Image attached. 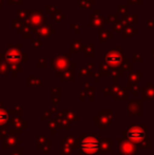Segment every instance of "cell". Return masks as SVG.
Masks as SVG:
<instances>
[{
    "instance_id": "6da1fadb",
    "label": "cell",
    "mask_w": 154,
    "mask_h": 155,
    "mask_svg": "<svg viewBox=\"0 0 154 155\" xmlns=\"http://www.w3.org/2000/svg\"><path fill=\"white\" fill-rule=\"evenodd\" d=\"M21 45L19 43H8V48L4 49L3 58L6 62L10 64L11 69H18L20 70V61L27 60V53L21 52Z\"/></svg>"
},
{
    "instance_id": "7a4b0ae2",
    "label": "cell",
    "mask_w": 154,
    "mask_h": 155,
    "mask_svg": "<svg viewBox=\"0 0 154 155\" xmlns=\"http://www.w3.org/2000/svg\"><path fill=\"white\" fill-rule=\"evenodd\" d=\"M105 60L108 64H110L111 67H117L121 62L123 61V49L121 48H117V49H112L110 51H108L105 54Z\"/></svg>"
},
{
    "instance_id": "3957f363",
    "label": "cell",
    "mask_w": 154,
    "mask_h": 155,
    "mask_svg": "<svg viewBox=\"0 0 154 155\" xmlns=\"http://www.w3.org/2000/svg\"><path fill=\"white\" fill-rule=\"evenodd\" d=\"M27 23L38 29L39 27L45 25V16L41 12V10H30Z\"/></svg>"
},
{
    "instance_id": "277c9868",
    "label": "cell",
    "mask_w": 154,
    "mask_h": 155,
    "mask_svg": "<svg viewBox=\"0 0 154 155\" xmlns=\"http://www.w3.org/2000/svg\"><path fill=\"white\" fill-rule=\"evenodd\" d=\"M70 60V54L69 53H59L53 59V69H64L69 64Z\"/></svg>"
},
{
    "instance_id": "5b68a950",
    "label": "cell",
    "mask_w": 154,
    "mask_h": 155,
    "mask_svg": "<svg viewBox=\"0 0 154 155\" xmlns=\"http://www.w3.org/2000/svg\"><path fill=\"white\" fill-rule=\"evenodd\" d=\"M128 137H129L131 140L136 141V143H139L143 139L146 137V132H145L144 129H142L140 127H133L129 130L128 132Z\"/></svg>"
},
{
    "instance_id": "8992f818",
    "label": "cell",
    "mask_w": 154,
    "mask_h": 155,
    "mask_svg": "<svg viewBox=\"0 0 154 155\" xmlns=\"http://www.w3.org/2000/svg\"><path fill=\"white\" fill-rule=\"evenodd\" d=\"M90 25L93 28H97V29H103V25H105V17L103 15L99 14V11L94 10V14H90Z\"/></svg>"
},
{
    "instance_id": "52a82bcc",
    "label": "cell",
    "mask_w": 154,
    "mask_h": 155,
    "mask_svg": "<svg viewBox=\"0 0 154 155\" xmlns=\"http://www.w3.org/2000/svg\"><path fill=\"white\" fill-rule=\"evenodd\" d=\"M81 147H82V150L86 151L87 153H94V152L97 151V149H98V140L95 138H92V137L87 138L82 141Z\"/></svg>"
},
{
    "instance_id": "ba28073f",
    "label": "cell",
    "mask_w": 154,
    "mask_h": 155,
    "mask_svg": "<svg viewBox=\"0 0 154 155\" xmlns=\"http://www.w3.org/2000/svg\"><path fill=\"white\" fill-rule=\"evenodd\" d=\"M54 33H56V30L50 23H45L37 29V35L38 37H41V38H48Z\"/></svg>"
},
{
    "instance_id": "9c48e42d",
    "label": "cell",
    "mask_w": 154,
    "mask_h": 155,
    "mask_svg": "<svg viewBox=\"0 0 154 155\" xmlns=\"http://www.w3.org/2000/svg\"><path fill=\"white\" fill-rule=\"evenodd\" d=\"M113 37H114V34L109 32L108 30H103V29L99 30V42H101V43L107 42L109 39H112Z\"/></svg>"
},
{
    "instance_id": "30bf717a",
    "label": "cell",
    "mask_w": 154,
    "mask_h": 155,
    "mask_svg": "<svg viewBox=\"0 0 154 155\" xmlns=\"http://www.w3.org/2000/svg\"><path fill=\"white\" fill-rule=\"evenodd\" d=\"M25 25H27V23H25V21L20 20V19H18V18L13 19V28L16 29L17 31H18V33H20V34L23 32V30H25Z\"/></svg>"
},
{
    "instance_id": "8fae6325",
    "label": "cell",
    "mask_w": 154,
    "mask_h": 155,
    "mask_svg": "<svg viewBox=\"0 0 154 155\" xmlns=\"http://www.w3.org/2000/svg\"><path fill=\"white\" fill-rule=\"evenodd\" d=\"M84 45L79 39H76L71 43V52H84Z\"/></svg>"
},
{
    "instance_id": "7c38bea8",
    "label": "cell",
    "mask_w": 154,
    "mask_h": 155,
    "mask_svg": "<svg viewBox=\"0 0 154 155\" xmlns=\"http://www.w3.org/2000/svg\"><path fill=\"white\" fill-rule=\"evenodd\" d=\"M84 53L87 57H93L94 56V43H86L84 45Z\"/></svg>"
},
{
    "instance_id": "4fadbf2b",
    "label": "cell",
    "mask_w": 154,
    "mask_h": 155,
    "mask_svg": "<svg viewBox=\"0 0 154 155\" xmlns=\"http://www.w3.org/2000/svg\"><path fill=\"white\" fill-rule=\"evenodd\" d=\"M128 25V23L126 22L123 19H118L115 23H114V31L116 33H120L125 30V28Z\"/></svg>"
},
{
    "instance_id": "5bb4252c",
    "label": "cell",
    "mask_w": 154,
    "mask_h": 155,
    "mask_svg": "<svg viewBox=\"0 0 154 155\" xmlns=\"http://www.w3.org/2000/svg\"><path fill=\"white\" fill-rule=\"evenodd\" d=\"M135 33H137V29H135L132 25H127L125 28V30L123 31V38H129L132 35H134Z\"/></svg>"
},
{
    "instance_id": "9a60e30c",
    "label": "cell",
    "mask_w": 154,
    "mask_h": 155,
    "mask_svg": "<svg viewBox=\"0 0 154 155\" xmlns=\"http://www.w3.org/2000/svg\"><path fill=\"white\" fill-rule=\"evenodd\" d=\"M45 12H47V14L53 16V15L56 14H60V8H57L55 4H47L45 5Z\"/></svg>"
},
{
    "instance_id": "2e32d148",
    "label": "cell",
    "mask_w": 154,
    "mask_h": 155,
    "mask_svg": "<svg viewBox=\"0 0 154 155\" xmlns=\"http://www.w3.org/2000/svg\"><path fill=\"white\" fill-rule=\"evenodd\" d=\"M123 19L126 21L127 23H130V25H133V23H136L138 20L137 15L136 14H126L123 16Z\"/></svg>"
},
{
    "instance_id": "e0dca14e",
    "label": "cell",
    "mask_w": 154,
    "mask_h": 155,
    "mask_svg": "<svg viewBox=\"0 0 154 155\" xmlns=\"http://www.w3.org/2000/svg\"><path fill=\"white\" fill-rule=\"evenodd\" d=\"M29 12L30 10H18V12H17V18L25 21L27 23L28 18H29Z\"/></svg>"
},
{
    "instance_id": "ac0fdd59",
    "label": "cell",
    "mask_w": 154,
    "mask_h": 155,
    "mask_svg": "<svg viewBox=\"0 0 154 155\" xmlns=\"http://www.w3.org/2000/svg\"><path fill=\"white\" fill-rule=\"evenodd\" d=\"M93 5H94V0H80V8L92 10Z\"/></svg>"
},
{
    "instance_id": "d6986e66",
    "label": "cell",
    "mask_w": 154,
    "mask_h": 155,
    "mask_svg": "<svg viewBox=\"0 0 154 155\" xmlns=\"http://www.w3.org/2000/svg\"><path fill=\"white\" fill-rule=\"evenodd\" d=\"M118 20V15L111 14L109 15V18H105V23H115Z\"/></svg>"
},
{
    "instance_id": "ffe728a7",
    "label": "cell",
    "mask_w": 154,
    "mask_h": 155,
    "mask_svg": "<svg viewBox=\"0 0 154 155\" xmlns=\"http://www.w3.org/2000/svg\"><path fill=\"white\" fill-rule=\"evenodd\" d=\"M128 5L127 4H119L118 5V13H121V14L126 15L128 12Z\"/></svg>"
},
{
    "instance_id": "44dd1931",
    "label": "cell",
    "mask_w": 154,
    "mask_h": 155,
    "mask_svg": "<svg viewBox=\"0 0 154 155\" xmlns=\"http://www.w3.org/2000/svg\"><path fill=\"white\" fill-rule=\"evenodd\" d=\"M52 18L54 19L55 21H57V22H60V21L62 20V19L64 18V15L62 14V13H60V14H56V15H53V16H51Z\"/></svg>"
},
{
    "instance_id": "7402d4cb",
    "label": "cell",
    "mask_w": 154,
    "mask_h": 155,
    "mask_svg": "<svg viewBox=\"0 0 154 155\" xmlns=\"http://www.w3.org/2000/svg\"><path fill=\"white\" fill-rule=\"evenodd\" d=\"M41 45H42V42H41V40L39 38L33 39V40H32V45H33V47L39 48V47H41Z\"/></svg>"
},
{
    "instance_id": "603a6c76",
    "label": "cell",
    "mask_w": 154,
    "mask_h": 155,
    "mask_svg": "<svg viewBox=\"0 0 154 155\" xmlns=\"http://www.w3.org/2000/svg\"><path fill=\"white\" fill-rule=\"evenodd\" d=\"M133 60L134 61H142L143 60V58H142V54H139V53H134L133 54Z\"/></svg>"
},
{
    "instance_id": "cb8c5ba5",
    "label": "cell",
    "mask_w": 154,
    "mask_h": 155,
    "mask_svg": "<svg viewBox=\"0 0 154 155\" xmlns=\"http://www.w3.org/2000/svg\"><path fill=\"white\" fill-rule=\"evenodd\" d=\"M70 28H71V29H74L76 33H79L80 32V25H78V23H75V25H74V23H71Z\"/></svg>"
},
{
    "instance_id": "d4e9b609",
    "label": "cell",
    "mask_w": 154,
    "mask_h": 155,
    "mask_svg": "<svg viewBox=\"0 0 154 155\" xmlns=\"http://www.w3.org/2000/svg\"><path fill=\"white\" fill-rule=\"evenodd\" d=\"M147 27H148L149 29H153L154 28V19L149 18L148 20H147Z\"/></svg>"
},
{
    "instance_id": "484cf974",
    "label": "cell",
    "mask_w": 154,
    "mask_h": 155,
    "mask_svg": "<svg viewBox=\"0 0 154 155\" xmlns=\"http://www.w3.org/2000/svg\"><path fill=\"white\" fill-rule=\"evenodd\" d=\"M6 119V115L4 112H2V111H0V124H3L4 121H5Z\"/></svg>"
},
{
    "instance_id": "4316f807",
    "label": "cell",
    "mask_w": 154,
    "mask_h": 155,
    "mask_svg": "<svg viewBox=\"0 0 154 155\" xmlns=\"http://www.w3.org/2000/svg\"><path fill=\"white\" fill-rule=\"evenodd\" d=\"M37 64L39 67H44L45 65V58H38Z\"/></svg>"
},
{
    "instance_id": "83f0119b",
    "label": "cell",
    "mask_w": 154,
    "mask_h": 155,
    "mask_svg": "<svg viewBox=\"0 0 154 155\" xmlns=\"http://www.w3.org/2000/svg\"><path fill=\"white\" fill-rule=\"evenodd\" d=\"M8 4H21L22 0H8Z\"/></svg>"
},
{
    "instance_id": "f1b7e54d",
    "label": "cell",
    "mask_w": 154,
    "mask_h": 155,
    "mask_svg": "<svg viewBox=\"0 0 154 155\" xmlns=\"http://www.w3.org/2000/svg\"><path fill=\"white\" fill-rule=\"evenodd\" d=\"M143 0H129L130 4H142Z\"/></svg>"
},
{
    "instance_id": "f546056e",
    "label": "cell",
    "mask_w": 154,
    "mask_h": 155,
    "mask_svg": "<svg viewBox=\"0 0 154 155\" xmlns=\"http://www.w3.org/2000/svg\"><path fill=\"white\" fill-rule=\"evenodd\" d=\"M152 54H153V56H154V48L152 49Z\"/></svg>"
},
{
    "instance_id": "4dcf8cb0",
    "label": "cell",
    "mask_w": 154,
    "mask_h": 155,
    "mask_svg": "<svg viewBox=\"0 0 154 155\" xmlns=\"http://www.w3.org/2000/svg\"><path fill=\"white\" fill-rule=\"evenodd\" d=\"M0 56H1V54H0Z\"/></svg>"
}]
</instances>
